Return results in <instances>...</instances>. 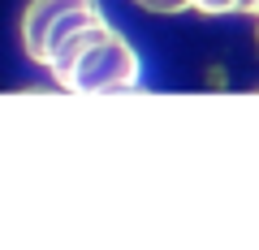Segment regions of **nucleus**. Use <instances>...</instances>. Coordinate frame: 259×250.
<instances>
[{
  "label": "nucleus",
  "instance_id": "5",
  "mask_svg": "<svg viewBox=\"0 0 259 250\" xmlns=\"http://www.w3.org/2000/svg\"><path fill=\"white\" fill-rule=\"evenodd\" d=\"M242 13H250V18H259V0H242Z\"/></svg>",
  "mask_w": 259,
  "mask_h": 250
},
{
  "label": "nucleus",
  "instance_id": "2",
  "mask_svg": "<svg viewBox=\"0 0 259 250\" xmlns=\"http://www.w3.org/2000/svg\"><path fill=\"white\" fill-rule=\"evenodd\" d=\"M91 22H104V9L95 0H30L22 9V47L35 65L48 69L56 47Z\"/></svg>",
  "mask_w": 259,
  "mask_h": 250
},
{
  "label": "nucleus",
  "instance_id": "3",
  "mask_svg": "<svg viewBox=\"0 0 259 250\" xmlns=\"http://www.w3.org/2000/svg\"><path fill=\"white\" fill-rule=\"evenodd\" d=\"M194 9L207 18H221V13H242V0H194Z\"/></svg>",
  "mask_w": 259,
  "mask_h": 250
},
{
  "label": "nucleus",
  "instance_id": "1",
  "mask_svg": "<svg viewBox=\"0 0 259 250\" xmlns=\"http://www.w3.org/2000/svg\"><path fill=\"white\" fill-rule=\"evenodd\" d=\"M48 74L56 86L78 95H112V91H134L139 86V52L130 47L125 35L108 26V22H91V26L74 30L48 61Z\"/></svg>",
  "mask_w": 259,
  "mask_h": 250
},
{
  "label": "nucleus",
  "instance_id": "6",
  "mask_svg": "<svg viewBox=\"0 0 259 250\" xmlns=\"http://www.w3.org/2000/svg\"><path fill=\"white\" fill-rule=\"evenodd\" d=\"M255 39H259V30H255Z\"/></svg>",
  "mask_w": 259,
  "mask_h": 250
},
{
  "label": "nucleus",
  "instance_id": "4",
  "mask_svg": "<svg viewBox=\"0 0 259 250\" xmlns=\"http://www.w3.org/2000/svg\"><path fill=\"white\" fill-rule=\"evenodd\" d=\"M134 5H143L147 13H186V9H194V0H134Z\"/></svg>",
  "mask_w": 259,
  "mask_h": 250
}]
</instances>
